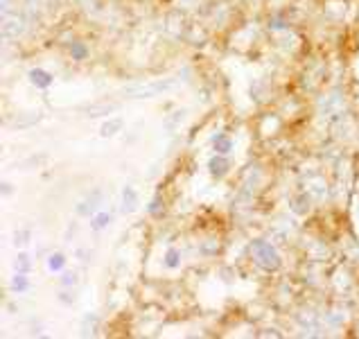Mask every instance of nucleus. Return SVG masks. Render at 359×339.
<instances>
[{
    "label": "nucleus",
    "instance_id": "obj_1",
    "mask_svg": "<svg viewBox=\"0 0 359 339\" xmlns=\"http://www.w3.org/2000/svg\"><path fill=\"white\" fill-rule=\"evenodd\" d=\"M246 251H249L253 265H258L262 272L276 274L283 270V255L278 251V244H273L269 238H253Z\"/></svg>",
    "mask_w": 359,
    "mask_h": 339
},
{
    "label": "nucleus",
    "instance_id": "obj_2",
    "mask_svg": "<svg viewBox=\"0 0 359 339\" xmlns=\"http://www.w3.org/2000/svg\"><path fill=\"white\" fill-rule=\"evenodd\" d=\"M181 79L179 77H161L154 81H145V84H131L122 88V98L127 100H154L161 95L172 93L174 88H179Z\"/></svg>",
    "mask_w": 359,
    "mask_h": 339
},
{
    "label": "nucleus",
    "instance_id": "obj_3",
    "mask_svg": "<svg viewBox=\"0 0 359 339\" xmlns=\"http://www.w3.org/2000/svg\"><path fill=\"white\" fill-rule=\"evenodd\" d=\"M346 111V93L341 86H334L316 98V116L332 120L334 116Z\"/></svg>",
    "mask_w": 359,
    "mask_h": 339
},
{
    "label": "nucleus",
    "instance_id": "obj_4",
    "mask_svg": "<svg viewBox=\"0 0 359 339\" xmlns=\"http://www.w3.org/2000/svg\"><path fill=\"white\" fill-rule=\"evenodd\" d=\"M3 18V25H0V36H3L5 44H14V41H18L20 36H23L27 32L29 27V20L23 12H9L7 16H0Z\"/></svg>",
    "mask_w": 359,
    "mask_h": 339
},
{
    "label": "nucleus",
    "instance_id": "obj_5",
    "mask_svg": "<svg viewBox=\"0 0 359 339\" xmlns=\"http://www.w3.org/2000/svg\"><path fill=\"white\" fill-rule=\"evenodd\" d=\"M294 321H296V328L301 331L303 337H321V319H319V312L310 310V307H305V310H299L294 314Z\"/></svg>",
    "mask_w": 359,
    "mask_h": 339
},
{
    "label": "nucleus",
    "instance_id": "obj_6",
    "mask_svg": "<svg viewBox=\"0 0 359 339\" xmlns=\"http://www.w3.org/2000/svg\"><path fill=\"white\" fill-rule=\"evenodd\" d=\"M303 190L310 194L316 204H323L327 197H330V183H327V179L321 172L307 174L305 181H303Z\"/></svg>",
    "mask_w": 359,
    "mask_h": 339
},
{
    "label": "nucleus",
    "instance_id": "obj_7",
    "mask_svg": "<svg viewBox=\"0 0 359 339\" xmlns=\"http://www.w3.org/2000/svg\"><path fill=\"white\" fill-rule=\"evenodd\" d=\"M102 204H104V190L93 188L84 199L75 204V215L77 218H93L97 211H102Z\"/></svg>",
    "mask_w": 359,
    "mask_h": 339
},
{
    "label": "nucleus",
    "instance_id": "obj_8",
    "mask_svg": "<svg viewBox=\"0 0 359 339\" xmlns=\"http://www.w3.org/2000/svg\"><path fill=\"white\" fill-rule=\"evenodd\" d=\"M330 129H332V138L339 140V142H346L348 138H353L355 136V122L351 118V113L344 111V113H339V116H334Z\"/></svg>",
    "mask_w": 359,
    "mask_h": 339
},
{
    "label": "nucleus",
    "instance_id": "obj_9",
    "mask_svg": "<svg viewBox=\"0 0 359 339\" xmlns=\"http://www.w3.org/2000/svg\"><path fill=\"white\" fill-rule=\"evenodd\" d=\"M43 111L39 109H29V111H18L14 120H12V129L14 131H29L34 129L36 125H41L43 122Z\"/></svg>",
    "mask_w": 359,
    "mask_h": 339
},
{
    "label": "nucleus",
    "instance_id": "obj_10",
    "mask_svg": "<svg viewBox=\"0 0 359 339\" xmlns=\"http://www.w3.org/2000/svg\"><path fill=\"white\" fill-rule=\"evenodd\" d=\"M120 109V102L114 100H100V102H90L84 109V118L88 120H97V118H109L111 113H116Z\"/></svg>",
    "mask_w": 359,
    "mask_h": 339
},
{
    "label": "nucleus",
    "instance_id": "obj_11",
    "mask_svg": "<svg viewBox=\"0 0 359 339\" xmlns=\"http://www.w3.org/2000/svg\"><path fill=\"white\" fill-rule=\"evenodd\" d=\"M188 27H190V23H188L186 16H183L181 12H170V14L165 16V32H168L174 41L186 39Z\"/></svg>",
    "mask_w": 359,
    "mask_h": 339
},
{
    "label": "nucleus",
    "instance_id": "obj_12",
    "mask_svg": "<svg viewBox=\"0 0 359 339\" xmlns=\"http://www.w3.org/2000/svg\"><path fill=\"white\" fill-rule=\"evenodd\" d=\"M208 174L215 179V181H219L224 177H229L231 174V168H233V163L229 157H224V154H212V157L208 159Z\"/></svg>",
    "mask_w": 359,
    "mask_h": 339
},
{
    "label": "nucleus",
    "instance_id": "obj_13",
    "mask_svg": "<svg viewBox=\"0 0 359 339\" xmlns=\"http://www.w3.org/2000/svg\"><path fill=\"white\" fill-rule=\"evenodd\" d=\"M348 14V0H325L323 3V18L327 23H341Z\"/></svg>",
    "mask_w": 359,
    "mask_h": 339
},
{
    "label": "nucleus",
    "instance_id": "obj_14",
    "mask_svg": "<svg viewBox=\"0 0 359 339\" xmlns=\"http://www.w3.org/2000/svg\"><path fill=\"white\" fill-rule=\"evenodd\" d=\"M140 208V194L138 190L131 186V183H127L125 188H122L120 192V213L122 215H133Z\"/></svg>",
    "mask_w": 359,
    "mask_h": 339
},
{
    "label": "nucleus",
    "instance_id": "obj_15",
    "mask_svg": "<svg viewBox=\"0 0 359 339\" xmlns=\"http://www.w3.org/2000/svg\"><path fill=\"white\" fill-rule=\"evenodd\" d=\"M27 81L36 91H48V88H53V84H55V75L50 73V70H46V68L34 66V68L27 70Z\"/></svg>",
    "mask_w": 359,
    "mask_h": 339
},
{
    "label": "nucleus",
    "instance_id": "obj_16",
    "mask_svg": "<svg viewBox=\"0 0 359 339\" xmlns=\"http://www.w3.org/2000/svg\"><path fill=\"white\" fill-rule=\"evenodd\" d=\"M314 204L316 201L310 197V194H307L305 190H301L290 199V211H292V215H296V218H307V215L312 213Z\"/></svg>",
    "mask_w": 359,
    "mask_h": 339
},
{
    "label": "nucleus",
    "instance_id": "obj_17",
    "mask_svg": "<svg viewBox=\"0 0 359 339\" xmlns=\"http://www.w3.org/2000/svg\"><path fill=\"white\" fill-rule=\"evenodd\" d=\"M210 147H212V154H224V157H231L233 149H235V140H233V136H229L226 131H219V133H212Z\"/></svg>",
    "mask_w": 359,
    "mask_h": 339
},
{
    "label": "nucleus",
    "instance_id": "obj_18",
    "mask_svg": "<svg viewBox=\"0 0 359 339\" xmlns=\"http://www.w3.org/2000/svg\"><path fill=\"white\" fill-rule=\"evenodd\" d=\"M102 319L97 312H86L79 319V337H95L100 333Z\"/></svg>",
    "mask_w": 359,
    "mask_h": 339
},
{
    "label": "nucleus",
    "instance_id": "obj_19",
    "mask_svg": "<svg viewBox=\"0 0 359 339\" xmlns=\"http://www.w3.org/2000/svg\"><path fill=\"white\" fill-rule=\"evenodd\" d=\"M199 253H201V258H217V255L222 253L224 249V244L219 240V235H208V238H203L199 242Z\"/></svg>",
    "mask_w": 359,
    "mask_h": 339
},
{
    "label": "nucleus",
    "instance_id": "obj_20",
    "mask_svg": "<svg viewBox=\"0 0 359 339\" xmlns=\"http://www.w3.org/2000/svg\"><path fill=\"white\" fill-rule=\"evenodd\" d=\"M68 57L70 61H75V64H84V61L90 59V46L84 39H75L73 44L68 46Z\"/></svg>",
    "mask_w": 359,
    "mask_h": 339
},
{
    "label": "nucleus",
    "instance_id": "obj_21",
    "mask_svg": "<svg viewBox=\"0 0 359 339\" xmlns=\"http://www.w3.org/2000/svg\"><path fill=\"white\" fill-rule=\"evenodd\" d=\"M186 116H188V109H174L172 113H168V116L163 118V131H165V133L179 131V127L183 125Z\"/></svg>",
    "mask_w": 359,
    "mask_h": 339
},
{
    "label": "nucleus",
    "instance_id": "obj_22",
    "mask_svg": "<svg viewBox=\"0 0 359 339\" xmlns=\"http://www.w3.org/2000/svg\"><path fill=\"white\" fill-rule=\"evenodd\" d=\"M122 129H125V118H120V116H116V118H107V120L100 125V136H102V138H116Z\"/></svg>",
    "mask_w": 359,
    "mask_h": 339
},
{
    "label": "nucleus",
    "instance_id": "obj_23",
    "mask_svg": "<svg viewBox=\"0 0 359 339\" xmlns=\"http://www.w3.org/2000/svg\"><path fill=\"white\" fill-rule=\"evenodd\" d=\"M111 222H114V213H109V211H97L93 218H88V229L93 231V233H102V231H107Z\"/></svg>",
    "mask_w": 359,
    "mask_h": 339
},
{
    "label": "nucleus",
    "instance_id": "obj_24",
    "mask_svg": "<svg viewBox=\"0 0 359 339\" xmlns=\"http://www.w3.org/2000/svg\"><path fill=\"white\" fill-rule=\"evenodd\" d=\"M68 265V255L64 251H50L46 255V267L50 274H61Z\"/></svg>",
    "mask_w": 359,
    "mask_h": 339
},
{
    "label": "nucleus",
    "instance_id": "obj_25",
    "mask_svg": "<svg viewBox=\"0 0 359 339\" xmlns=\"http://www.w3.org/2000/svg\"><path fill=\"white\" fill-rule=\"evenodd\" d=\"M29 290H32V281H29V274L14 272L12 281H9V292H12V294H27Z\"/></svg>",
    "mask_w": 359,
    "mask_h": 339
},
{
    "label": "nucleus",
    "instance_id": "obj_26",
    "mask_svg": "<svg viewBox=\"0 0 359 339\" xmlns=\"http://www.w3.org/2000/svg\"><path fill=\"white\" fill-rule=\"evenodd\" d=\"M332 285H334V290L337 292H348V290H351V287H353V276L351 274H348V270H346V267H339V270H337L334 272V276H332Z\"/></svg>",
    "mask_w": 359,
    "mask_h": 339
},
{
    "label": "nucleus",
    "instance_id": "obj_27",
    "mask_svg": "<svg viewBox=\"0 0 359 339\" xmlns=\"http://www.w3.org/2000/svg\"><path fill=\"white\" fill-rule=\"evenodd\" d=\"M163 265H165V270L174 272L179 270V267L183 265V253L179 246H170V249L165 251V255H163Z\"/></svg>",
    "mask_w": 359,
    "mask_h": 339
},
{
    "label": "nucleus",
    "instance_id": "obj_28",
    "mask_svg": "<svg viewBox=\"0 0 359 339\" xmlns=\"http://www.w3.org/2000/svg\"><path fill=\"white\" fill-rule=\"evenodd\" d=\"M12 265H14V272L29 274V272L34 270V255H29L27 251H18Z\"/></svg>",
    "mask_w": 359,
    "mask_h": 339
},
{
    "label": "nucleus",
    "instance_id": "obj_29",
    "mask_svg": "<svg viewBox=\"0 0 359 339\" xmlns=\"http://www.w3.org/2000/svg\"><path fill=\"white\" fill-rule=\"evenodd\" d=\"M41 9H43V0H20V12L32 20V23L41 16Z\"/></svg>",
    "mask_w": 359,
    "mask_h": 339
},
{
    "label": "nucleus",
    "instance_id": "obj_30",
    "mask_svg": "<svg viewBox=\"0 0 359 339\" xmlns=\"http://www.w3.org/2000/svg\"><path fill=\"white\" fill-rule=\"evenodd\" d=\"M79 283V274L75 270H64L59 276V287L61 290H75Z\"/></svg>",
    "mask_w": 359,
    "mask_h": 339
},
{
    "label": "nucleus",
    "instance_id": "obj_31",
    "mask_svg": "<svg viewBox=\"0 0 359 339\" xmlns=\"http://www.w3.org/2000/svg\"><path fill=\"white\" fill-rule=\"evenodd\" d=\"M32 242V229H27V226H23V229H16L14 231V240L12 244L16 246V249H25V246Z\"/></svg>",
    "mask_w": 359,
    "mask_h": 339
},
{
    "label": "nucleus",
    "instance_id": "obj_32",
    "mask_svg": "<svg viewBox=\"0 0 359 339\" xmlns=\"http://www.w3.org/2000/svg\"><path fill=\"white\" fill-rule=\"evenodd\" d=\"M147 213H149V218H156L161 220V215H165V201H163L161 194H154L151 201L147 204Z\"/></svg>",
    "mask_w": 359,
    "mask_h": 339
},
{
    "label": "nucleus",
    "instance_id": "obj_33",
    "mask_svg": "<svg viewBox=\"0 0 359 339\" xmlns=\"http://www.w3.org/2000/svg\"><path fill=\"white\" fill-rule=\"evenodd\" d=\"M266 93H269V88L264 86V81H262V79H253V81H251V86H249V95L253 98V102H258V105H260V102L264 100V95H266Z\"/></svg>",
    "mask_w": 359,
    "mask_h": 339
},
{
    "label": "nucleus",
    "instance_id": "obj_34",
    "mask_svg": "<svg viewBox=\"0 0 359 339\" xmlns=\"http://www.w3.org/2000/svg\"><path fill=\"white\" fill-rule=\"evenodd\" d=\"M266 29H269V32H290V23H287L283 16L276 14L266 20Z\"/></svg>",
    "mask_w": 359,
    "mask_h": 339
},
{
    "label": "nucleus",
    "instance_id": "obj_35",
    "mask_svg": "<svg viewBox=\"0 0 359 339\" xmlns=\"http://www.w3.org/2000/svg\"><path fill=\"white\" fill-rule=\"evenodd\" d=\"M325 319H327V324L330 326H344V321H346V314H344V310L341 307H330V310L325 312Z\"/></svg>",
    "mask_w": 359,
    "mask_h": 339
},
{
    "label": "nucleus",
    "instance_id": "obj_36",
    "mask_svg": "<svg viewBox=\"0 0 359 339\" xmlns=\"http://www.w3.org/2000/svg\"><path fill=\"white\" fill-rule=\"evenodd\" d=\"M48 161V154H34V157H27L25 161H20V166H23V170H29V168H39L41 163Z\"/></svg>",
    "mask_w": 359,
    "mask_h": 339
},
{
    "label": "nucleus",
    "instance_id": "obj_37",
    "mask_svg": "<svg viewBox=\"0 0 359 339\" xmlns=\"http://www.w3.org/2000/svg\"><path fill=\"white\" fill-rule=\"evenodd\" d=\"M77 5L88 14H100L102 12V3L100 0H77Z\"/></svg>",
    "mask_w": 359,
    "mask_h": 339
},
{
    "label": "nucleus",
    "instance_id": "obj_38",
    "mask_svg": "<svg viewBox=\"0 0 359 339\" xmlns=\"http://www.w3.org/2000/svg\"><path fill=\"white\" fill-rule=\"evenodd\" d=\"M57 299H59V303H61V305L70 307V305L75 303V292H73V290H61V292L57 294Z\"/></svg>",
    "mask_w": 359,
    "mask_h": 339
},
{
    "label": "nucleus",
    "instance_id": "obj_39",
    "mask_svg": "<svg viewBox=\"0 0 359 339\" xmlns=\"http://www.w3.org/2000/svg\"><path fill=\"white\" fill-rule=\"evenodd\" d=\"M16 0H0V16H7L9 12H14Z\"/></svg>",
    "mask_w": 359,
    "mask_h": 339
},
{
    "label": "nucleus",
    "instance_id": "obj_40",
    "mask_svg": "<svg viewBox=\"0 0 359 339\" xmlns=\"http://www.w3.org/2000/svg\"><path fill=\"white\" fill-rule=\"evenodd\" d=\"M75 255L81 260V262H90V255H93V251L90 249H84V246H79V249L75 251Z\"/></svg>",
    "mask_w": 359,
    "mask_h": 339
},
{
    "label": "nucleus",
    "instance_id": "obj_41",
    "mask_svg": "<svg viewBox=\"0 0 359 339\" xmlns=\"http://www.w3.org/2000/svg\"><path fill=\"white\" fill-rule=\"evenodd\" d=\"M77 226H79L77 222H70V224H68V229H66V233H64V240H66V242H70V240L75 238V233H77Z\"/></svg>",
    "mask_w": 359,
    "mask_h": 339
},
{
    "label": "nucleus",
    "instance_id": "obj_42",
    "mask_svg": "<svg viewBox=\"0 0 359 339\" xmlns=\"http://www.w3.org/2000/svg\"><path fill=\"white\" fill-rule=\"evenodd\" d=\"M14 190H16V188H14L9 181H3V186H0V192H3V197H12Z\"/></svg>",
    "mask_w": 359,
    "mask_h": 339
},
{
    "label": "nucleus",
    "instance_id": "obj_43",
    "mask_svg": "<svg viewBox=\"0 0 359 339\" xmlns=\"http://www.w3.org/2000/svg\"><path fill=\"white\" fill-rule=\"evenodd\" d=\"M258 337H283V333H276V328H264V333H258Z\"/></svg>",
    "mask_w": 359,
    "mask_h": 339
},
{
    "label": "nucleus",
    "instance_id": "obj_44",
    "mask_svg": "<svg viewBox=\"0 0 359 339\" xmlns=\"http://www.w3.org/2000/svg\"><path fill=\"white\" fill-rule=\"evenodd\" d=\"M7 310H9V312H18V305H14V303H7Z\"/></svg>",
    "mask_w": 359,
    "mask_h": 339
}]
</instances>
